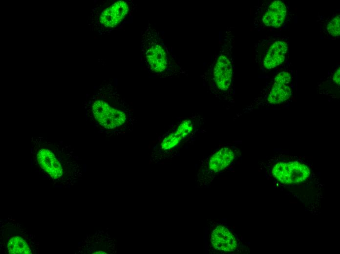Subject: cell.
Here are the masks:
<instances>
[{"instance_id": "2", "label": "cell", "mask_w": 340, "mask_h": 254, "mask_svg": "<svg viewBox=\"0 0 340 254\" xmlns=\"http://www.w3.org/2000/svg\"><path fill=\"white\" fill-rule=\"evenodd\" d=\"M201 119L196 116L180 123L171 132L166 135L161 143V148L170 150L183 141L195 135L201 124Z\"/></svg>"}, {"instance_id": "15", "label": "cell", "mask_w": 340, "mask_h": 254, "mask_svg": "<svg viewBox=\"0 0 340 254\" xmlns=\"http://www.w3.org/2000/svg\"><path fill=\"white\" fill-rule=\"evenodd\" d=\"M340 68H339L333 76V80L337 85H340Z\"/></svg>"}, {"instance_id": "7", "label": "cell", "mask_w": 340, "mask_h": 254, "mask_svg": "<svg viewBox=\"0 0 340 254\" xmlns=\"http://www.w3.org/2000/svg\"><path fill=\"white\" fill-rule=\"evenodd\" d=\"M37 159L41 167L52 178L57 179L63 174L60 163L49 150L42 149L37 154Z\"/></svg>"}, {"instance_id": "3", "label": "cell", "mask_w": 340, "mask_h": 254, "mask_svg": "<svg viewBox=\"0 0 340 254\" xmlns=\"http://www.w3.org/2000/svg\"><path fill=\"white\" fill-rule=\"evenodd\" d=\"M94 118L103 127L113 129L124 125L127 116L123 111L110 106L102 100L96 101L92 106Z\"/></svg>"}, {"instance_id": "5", "label": "cell", "mask_w": 340, "mask_h": 254, "mask_svg": "<svg viewBox=\"0 0 340 254\" xmlns=\"http://www.w3.org/2000/svg\"><path fill=\"white\" fill-rule=\"evenodd\" d=\"M128 10V6L124 1H118L102 12L100 22L106 27H115L123 20Z\"/></svg>"}, {"instance_id": "12", "label": "cell", "mask_w": 340, "mask_h": 254, "mask_svg": "<svg viewBox=\"0 0 340 254\" xmlns=\"http://www.w3.org/2000/svg\"><path fill=\"white\" fill-rule=\"evenodd\" d=\"M291 93V88L287 85L274 83L268 100L271 104H279L287 100Z\"/></svg>"}, {"instance_id": "11", "label": "cell", "mask_w": 340, "mask_h": 254, "mask_svg": "<svg viewBox=\"0 0 340 254\" xmlns=\"http://www.w3.org/2000/svg\"><path fill=\"white\" fill-rule=\"evenodd\" d=\"M288 46L286 42H275L269 48L265 58L264 65L267 69L276 67L284 61Z\"/></svg>"}, {"instance_id": "4", "label": "cell", "mask_w": 340, "mask_h": 254, "mask_svg": "<svg viewBox=\"0 0 340 254\" xmlns=\"http://www.w3.org/2000/svg\"><path fill=\"white\" fill-rule=\"evenodd\" d=\"M233 71L231 63L226 56L221 55L218 58L213 68L212 79V87L214 92H226L230 87L232 81Z\"/></svg>"}, {"instance_id": "13", "label": "cell", "mask_w": 340, "mask_h": 254, "mask_svg": "<svg viewBox=\"0 0 340 254\" xmlns=\"http://www.w3.org/2000/svg\"><path fill=\"white\" fill-rule=\"evenodd\" d=\"M327 29L329 33L333 36L338 37L340 35V15L330 22Z\"/></svg>"}, {"instance_id": "6", "label": "cell", "mask_w": 340, "mask_h": 254, "mask_svg": "<svg viewBox=\"0 0 340 254\" xmlns=\"http://www.w3.org/2000/svg\"><path fill=\"white\" fill-rule=\"evenodd\" d=\"M211 240L214 248L225 252L234 250L237 245L233 234L223 226H218L213 231Z\"/></svg>"}, {"instance_id": "1", "label": "cell", "mask_w": 340, "mask_h": 254, "mask_svg": "<svg viewBox=\"0 0 340 254\" xmlns=\"http://www.w3.org/2000/svg\"><path fill=\"white\" fill-rule=\"evenodd\" d=\"M310 173L307 165L297 161L278 163L272 169L274 176L286 184L302 182L309 177Z\"/></svg>"}, {"instance_id": "9", "label": "cell", "mask_w": 340, "mask_h": 254, "mask_svg": "<svg viewBox=\"0 0 340 254\" xmlns=\"http://www.w3.org/2000/svg\"><path fill=\"white\" fill-rule=\"evenodd\" d=\"M146 58L150 68L153 71H163L167 65L166 52L163 47L157 44H152L147 51Z\"/></svg>"}, {"instance_id": "10", "label": "cell", "mask_w": 340, "mask_h": 254, "mask_svg": "<svg viewBox=\"0 0 340 254\" xmlns=\"http://www.w3.org/2000/svg\"><path fill=\"white\" fill-rule=\"evenodd\" d=\"M286 14V10L284 4L281 1L276 0L270 5L262 21L267 26L278 27L283 23Z\"/></svg>"}, {"instance_id": "8", "label": "cell", "mask_w": 340, "mask_h": 254, "mask_svg": "<svg viewBox=\"0 0 340 254\" xmlns=\"http://www.w3.org/2000/svg\"><path fill=\"white\" fill-rule=\"evenodd\" d=\"M234 157V153L231 148H222L210 157L208 168L212 172H218L229 166L233 162Z\"/></svg>"}, {"instance_id": "14", "label": "cell", "mask_w": 340, "mask_h": 254, "mask_svg": "<svg viewBox=\"0 0 340 254\" xmlns=\"http://www.w3.org/2000/svg\"><path fill=\"white\" fill-rule=\"evenodd\" d=\"M290 81V74L287 72H281L276 77L274 83L287 85Z\"/></svg>"}, {"instance_id": "16", "label": "cell", "mask_w": 340, "mask_h": 254, "mask_svg": "<svg viewBox=\"0 0 340 254\" xmlns=\"http://www.w3.org/2000/svg\"><path fill=\"white\" fill-rule=\"evenodd\" d=\"M62 187V186L61 185H56V186H55V187H57V188H60V187Z\"/></svg>"}]
</instances>
